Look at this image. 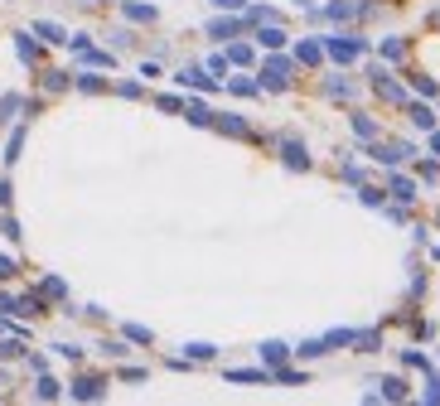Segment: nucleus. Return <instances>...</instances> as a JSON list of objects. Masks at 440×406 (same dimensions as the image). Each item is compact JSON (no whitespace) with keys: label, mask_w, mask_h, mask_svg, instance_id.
I'll return each instance as SVG.
<instances>
[{"label":"nucleus","mask_w":440,"mask_h":406,"mask_svg":"<svg viewBox=\"0 0 440 406\" xmlns=\"http://www.w3.org/2000/svg\"><path fill=\"white\" fill-rule=\"evenodd\" d=\"M19 353H24V348H19L15 339H5V343H0V358H19Z\"/></svg>","instance_id":"7c9ffc66"},{"label":"nucleus","mask_w":440,"mask_h":406,"mask_svg":"<svg viewBox=\"0 0 440 406\" xmlns=\"http://www.w3.org/2000/svg\"><path fill=\"white\" fill-rule=\"evenodd\" d=\"M121 334H126V339H136V343H150V329H140V324H126Z\"/></svg>","instance_id":"4be33fe9"},{"label":"nucleus","mask_w":440,"mask_h":406,"mask_svg":"<svg viewBox=\"0 0 440 406\" xmlns=\"http://www.w3.org/2000/svg\"><path fill=\"white\" fill-rule=\"evenodd\" d=\"M189 358L204 363V358H213V348H209V343H189Z\"/></svg>","instance_id":"b1692460"},{"label":"nucleus","mask_w":440,"mask_h":406,"mask_svg":"<svg viewBox=\"0 0 440 406\" xmlns=\"http://www.w3.org/2000/svg\"><path fill=\"white\" fill-rule=\"evenodd\" d=\"M256 39H261L266 49H286V29H276V24H266V29H261Z\"/></svg>","instance_id":"9b49d317"},{"label":"nucleus","mask_w":440,"mask_h":406,"mask_svg":"<svg viewBox=\"0 0 440 406\" xmlns=\"http://www.w3.org/2000/svg\"><path fill=\"white\" fill-rule=\"evenodd\" d=\"M10 203V179H0V208Z\"/></svg>","instance_id":"2f4dec72"},{"label":"nucleus","mask_w":440,"mask_h":406,"mask_svg":"<svg viewBox=\"0 0 440 406\" xmlns=\"http://www.w3.org/2000/svg\"><path fill=\"white\" fill-rule=\"evenodd\" d=\"M373 155H377V160H387V165H397V160H407L412 150H407V145H377Z\"/></svg>","instance_id":"f8f14e48"},{"label":"nucleus","mask_w":440,"mask_h":406,"mask_svg":"<svg viewBox=\"0 0 440 406\" xmlns=\"http://www.w3.org/2000/svg\"><path fill=\"white\" fill-rule=\"evenodd\" d=\"M329 54L339 58V63H348V58H358V54H363V44H358L353 34H334V39H329Z\"/></svg>","instance_id":"f03ea898"},{"label":"nucleus","mask_w":440,"mask_h":406,"mask_svg":"<svg viewBox=\"0 0 440 406\" xmlns=\"http://www.w3.org/2000/svg\"><path fill=\"white\" fill-rule=\"evenodd\" d=\"M237 29H247V19H213V24H209L213 39H227V34H237Z\"/></svg>","instance_id":"6e6552de"},{"label":"nucleus","mask_w":440,"mask_h":406,"mask_svg":"<svg viewBox=\"0 0 440 406\" xmlns=\"http://www.w3.org/2000/svg\"><path fill=\"white\" fill-rule=\"evenodd\" d=\"M15 49H19V58H24V63H39V44H34L29 34H15Z\"/></svg>","instance_id":"1a4fd4ad"},{"label":"nucleus","mask_w":440,"mask_h":406,"mask_svg":"<svg viewBox=\"0 0 440 406\" xmlns=\"http://www.w3.org/2000/svg\"><path fill=\"white\" fill-rule=\"evenodd\" d=\"M281 150H286V160H291V170H310V155H305V145H300V140H286Z\"/></svg>","instance_id":"39448f33"},{"label":"nucleus","mask_w":440,"mask_h":406,"mask_svg":"<svg viewBox=\"0 0 440 406\" xmlns=\"http://www.w3.org/2000/svg\"><path fill=\"white\" fill-rule=\"evenodd\" d=\"M174 83H184V88H209V92H213V88H218V78H209V73H204V68H184V73H179V78H174Z\"/></svg>","instance_id":"20e7f679"},{"label":"nucleus","mask_w":440,"mask_h":406,"mask_svg":"<svg viewBox=\"0 0 440 406\" xmlns=\"http://www.w3.org/2000/svg\"><path fill=\"white\" fill-rule=\"evenodd\" d=\"M291 73H295V63H291V58H266V63H261V88L281 92V88L291 83Z\"/></svg>","instance_id":"f257e3e1"},{"label":"nucleus","mask_w":440,"mask_h":406,"mask_svg":"<svg viewBox=\"0 0 440 406\" xmlns=\"http://www.w3.org/2000/svg\"><path fill=\"white\" fill-rule=\"evenodd\" d=\"M78 88H83V92H102L107 83H102V78H78Z\"/></svg>","instance_id":"bb28decb"},{"label":"nucleus","mask_w":440,"mask_h":406,"mask_svg":"<svg viewBox=\"0 0 440 406\" xmlns=\"http://www.w3.org/2000/svg\"><path fill=\"white\" fill-rule=\"evenodd\" d=\"M15 271H19L15 257H0V281H15Z\"/></svg>","instance_id":"a878e982"},{"label":"nucleus","mask_w":440,"mask_h":406,"mask_svg":"<svg viewBox=\"0 0 440 406\" xmlns=\"http://www.w3.org/2000/svg\"><path fill=\"white\" fill-rule=\"evenodd\" d=\"M218 10H242V0H213Z\"/></svg>","instance_id":"473e14b6"},{"label":"nucleus","mask_w":440,"mask_h":406,"mask_svg":"<svg viewBox=\"0 0 440 406\" xmlns=\"http://www.w3.org/2000/svg\"><path fill=\"white\" fill-rule=\"evenodd\" d=\"M44 88H49V92H63V88H68V73H44Z\"/></svg>","instance_id":"6ab92c4d"},{"label":"nucleus","mask_w":440,"mask_h":406,"mask_svg":"<svg viewBox=\"0 0 440 406\" xmlns=\"http://www.w3.org/2000/svg\"><path fill=\"white\" fill-rule=\"evenodd\" d=\"M44 295H54V300H63V281H54V276H49V281H44Z\"/></svg>","instance_id":"c756f323"},{"label":"nucleus","mask_w":440,"mask_h":406,"mask_svg":"<svg viewBox=\"0 0 440 406\" xmlns=\"http://www.w3.org/2000/svg\"><path fill=\"white\" fill-rule=\"evenodd\" d=\"M213 121H218V126L227 131V136H252V126H247L242 116H218V111H213Z\"/></svg>","instance_id":"0eeeda50"},{"label":"nucleus","mask_w":440,"mask_h":406,"mask_svg":"<svg viewBox=\"0 0 440 406\" xmlns=\"http://www.w3.org/2000/svg\"><path fill=\"white\" fill-rule=\"evenodd\" d=\"M0 309H10V314H15V295H5V291H0Z\"/></svg>","instance_id":"72a5a7b5"},{"label":"nucleus","mask_w":440,"mask_h":406,"mask_svg":"<svg viewBox=\"0 0 440 406\" xmlns=\"http://www.w3.org/2000/svg\"><path fill=\"white\" fill-rule=\"evenodd\" d=\"M382 387H387V397H407V382H402V377H387Z\"/></svg>","instance_id":"393cba45"},{"label":"nucleus","mask_w":440,"mask_h":406,"mask_svg":"<svg viewBox=\"0 0 440 406\" xmlns=\"http://www.w3.org/2000/svg\"><path fill=\"white\" fill-rule=\"evenodd\" d=\"M34 34H39V39H49V44H68V34H63L58 24H49V19H44V24H34Z\"/></svg>","instance_id":"9d476101"},{"label":"nucleus","mask_w":440,"mask_h":406,"mask_svg":"<svg viewBox=\"0 0 440 406\" xmlns=\"http://www.w3.org/2000/svg\"><path fill=\"white\" fill-rule=\"evenodd\" d=\"M121 10H126V19H136V24H155V10H150V5H136V0H126Z\"/></svg>","instance_id":"423d86ee"},{"label":"nucleus","mask_w":440,"mask_h":406,"mask_svg":"<svg viewBox=\"0 0 440 406\" xmlns=\"http://www.w3.org/2000/svg\"><path fill=\"white\" fill-rule=\"evenodd\" d=\"M295 58H300V63H320V58H325V44H300Z\"/></svg>","instance_id":"4468645a"},{"label":"nucleus","mask_w":440,"mask_h":406,"mask_svg":"<svg viewBox=\"0 0 440 406\" xmlns=\"http://www.w3.org/2000/svg\"><path fill=\"white\" fill-rule=\"evenodd\" d=\"M232 92H237V97H256V92H261V88H256V83H252V78H237V83H232Z\"/></svg>","instance_id":"aec40b11"},{"label":"nucleus","mask_w":440,"mask_h":406,"mask_svg":"<svg viewBox=\"0 0 440 406\" xmlns=\"http://www.w3.org/2000/svg\"><path fill=\"white\" fill-rule=\"evenodd\" d=\"M353 131H358V136H373V131H377V126H373V121H368V116H353Z\"/></svg>","instance_id":"c85d7f7f"},{"label":"nucleus","mask_w":440,"mask_h":406,"mask_svg":"<svg viewBox=\"0 0 440 406\" xmlns=\"http://www.w3.org/2000/svg\"><path fill=\"white\" fill-rule=\"evenodd\" d=\"M227 377H232V382H266V377H271V373H256V368H252V373H247V368H237V373H227Z\"/></svg>","instance_id":"f3484780"},{"label":"nucleus","mask_w":440,"mask_h":406,"mask_svg":"<svg viewBox=\"0 0 440 406\" xmlns=\"http://www.w3.org/2000/svg\"><path fill=\"white\" fill-rule=\"evenodd\" d=\"M189 121H199V126H213V111H209L204 102H189Z\"/></svg>","instance_id":"2eb2a0df"},{"label":"nucleus","mask_w":440,"mask_h":406,"mask_svg":"<svg viewBox=\"0 0 440 406\" xmlns=\"http://www.w3.org/2000/svg\"><path fill=\"white\" fill-rule=\"evenodd\" d=\"M0 237H10V242H15V237H19V222H15V218H0Z\"/></svg>","instance_id":"5701e85b"},{"label":"nucleus","mask_w":440,"mask_h":406,"mask_svg":"<svg viewBox=\"0 0 440 406\" xmlns=\"http://www.w3.org/2000/svg\"><path fill=\"white\" fill-rule=\"evenodd\" d=\"M392 194H397V199H402V203H412V199H416V189H412V179H392Z\"/></svg>","instance_id":"a211bd4d"},{"label":"nucleus","mask_w":440,"mask_h":406,"mask_svg":"<svg viewBox=\"0 0 440 406\" xmlns=\"http://www.w3.org/2000/svg\"><path fill=\"white\" fill-rule=\"evenodd\" d=\"M24 111V97H0V121H15Z\"/></svg>","instance_id":"ddd939ff"},{"label":"nucleus","mask_w":440,"mask_h":406,"mask_svg":"<svg viewBox=\"0 0 440 406\" xmlns=\"http://www.w3.org/2000/svg\"><path fill=\"white\" fill-rule=\"evenodd\" d=\"M412 121H416V126H431V121H436V116H431V111H426V106H412Z\"/></svg>","instance_id":"cd10ccee"},{"label":"nucleus","mask_w":440,"mask_h":406,"mask_svg":"<svg viewBox=\"0 0 440 406\" xmlns=\"http://www.w3.org/2000/svg\"><path fill=\"white\" fill-rule=\"evenodd\" d=\"M102 392H107L102 377H78V382H73V397H78V402H97Z\"/></svg>","instance_id":"7ed1b4c3"},{"label":"nucleus","mask_w":440,"mask_h":406,"mask_svg":"<svg viewBox=\"0 0 440 406\" xmlns=\"http://www.w3.org/2000/svg\"><path fill=\"white\" fill-rule=\"evenodd\" d=\"M34 397H44V402H49V397H58V382H54V377H39V387H34Z\"/></svg>","instance_id":"412c9836"},{"label":"nucleus","mask_w":440,"mask_h":406,"mask_svg":"<svg viewBox=\"0 0 440 406\" xmlns=\"http://www.w3.org/2000/svg\"><path fill=\"white\" fill-rule=\"evenodd\" d=\"M261 358H266V363H286V358H291V348H286V343H266V348H261Z\"/></svg>","instance_id":"dca6fc26"}]
</instances>
